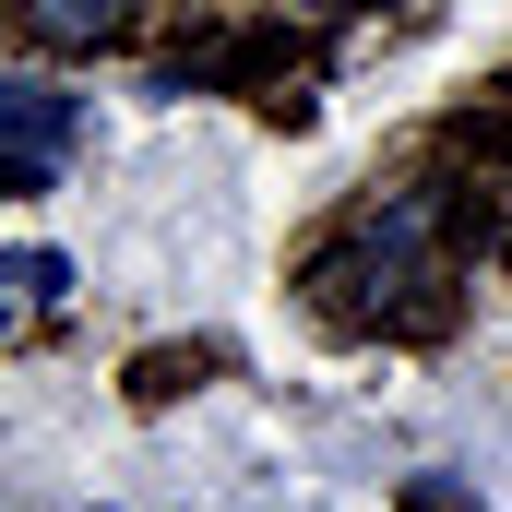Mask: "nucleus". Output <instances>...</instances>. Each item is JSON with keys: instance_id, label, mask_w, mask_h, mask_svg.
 Returning a JSON list of instances; mask_svg holds the SVG:
<instances>
[{"instance_id": "1", "label": "nucleus", "mask_w": 512, "mask_h": 512, "mask_svg": "<svg viewBox=\"0 0 512 512\" xmlns=\"http://www.w3.org/2000/svg\"><path fill=\"white\" fill-rule=\"evenodd\" d=\"M0 131H12V191H48L60 155H72V131H84V108H72L60 84L12 72V84H0Z\"/></svg>"}, {"instance_id": "2", "label": "nucleus", "mask_w": 512, "mask_h": 512, "mask_svg": "<svg viewBox=\"0 0 512 512\" xmlns=\"http://www.w3.org/2000/svg\"><path fill=\"white\" fill-rule=\"evenodd\" d=\"M24 24H36L48 48H96V36L131 24V0H24Z\"/></svg>"}, {"instance_id": "3", "label": "nucleus", "mask_w": 512, "mask_h": 512, "mask_svg": "<svg viewBox=\"0 0 512 512\" xmlns=\"http://www.w3.org/2000/svg\"><path fill=\"white\" fill-rule=\"evenodd\" d=\"M60 286H72V274H60V251H12V298H24V310H48Z\"/></svg>"}]
</instances>
